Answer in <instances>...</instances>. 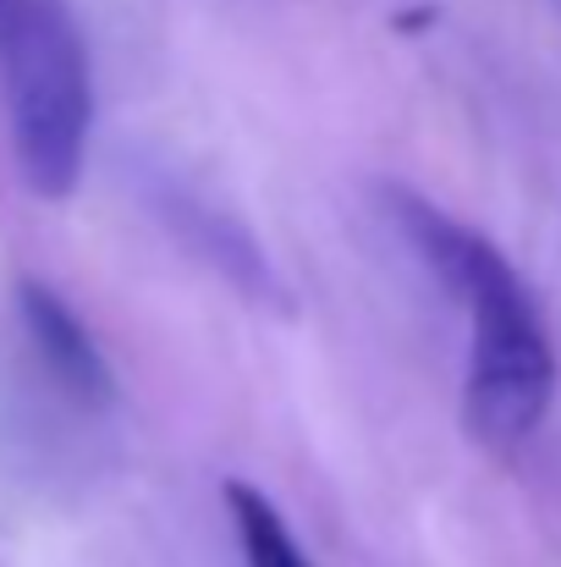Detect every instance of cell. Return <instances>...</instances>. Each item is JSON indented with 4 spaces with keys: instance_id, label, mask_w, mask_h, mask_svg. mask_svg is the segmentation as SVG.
Here are the masks:
<instances>
[{
    "instance_id": "obj_1",
    "label": "cell",
    "mask_w": 561,
    "mask_h": 567,
    "mask_svg": "<svg viewBox=\"0 0 561 567\" xmlns=\"http://www.w3.org/2000/svg\"><path fill=\"white\" fill-rule=\"evenodd\" d=\"M396 226L463 309V424L490 452H518L557 402V348L512 259L440 204L391 193Z\"/></svg>"
},
{
    "instance_id": "obj_2",
    "label": "cell",
    "mask_w": 561,
    "mask_h": 567,
    "mask_svg": "<svg viewBox=\"0 0 561 567\" xmlns=\"http://www.w3.org/2000/svg\"><path fill=\"white\" fill-rule=\"evenodd\" d=\"M0 72L22 183L39 198H72L94 127V72L72 11L61 0H11L0 28Z\"/></svg>"
},
{
    "instance_id": "obj_3",
    "label": "cell",
    "mask_w": 561,
    "mask_h": 567,
    "mask_svg": "<svg viewBox=\"0 0 561 567\" xmlns=\"http://www.w3.org/2000/svg\"><path fill=\"white\" fill-rule=\"evenodd\" d=\"M17 309H22V326H28V342H33L39 364L50 370V380H55L72 402H83V408L111 402V391H116L111 364H105L94 331L77 320V309H72L55 287L22 281V287H17Z\"/></svg>"
},
{
    "instance_id": "obj_4",
    "label": "cell",
    "mask_w": 561,
    "mask_h": 567,
    "mask_svg": "<svg viewBox=\"0 0 561 567\" xmlns=\"http://www.w3.org/2000/svg\"><path fill=\"white\" fill-rule=\"evenodd\" d=\"M226 518H231L242 567H314L309 551L298 546V535L287 529L281 507H276L259 485L231 480V485H226Z\"/></svg>"
},
{
    "instance_id": "obj_5",
    "label": "cell",
    "mask_w": 561,
    "mask_h": 567,
    "mask_svg": "<svg viewBox=\"0 0 561 567\" xmlns=\"http://www.w3.org/2000/svg\"><path fill=\"white\" fill-rule=\"evenodd\" d=\"M6 11H11V0H0V28H6Z\"/></svg>"
}]
</instances>
